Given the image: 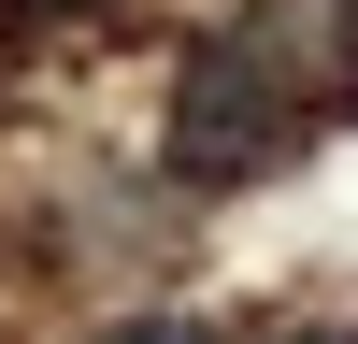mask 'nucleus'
Here are the masks:
<instances>
[{"instance_id": "nucleus-3", "label": "nucleus", "mask_w": 358, "mask_h": 344, "mask_svg": "<svg viewBox=\"0 0 358 344\" xmlns=\"http://www.w3.org/2000/svg\"><path fill=\"white\" fill-rule=\"evenodd\" d=\"M301 344H358V330H301Z\"/></svg>"}, {"instance_id": "nucleus-1", "label": "nucleus", "mask_w": 358, "mask_h": 344, "mask_svg": "<svg viewBox=\"0 0 358 344\" xmlns=\"http://www.w3.org/2000/svg\"><path fill=\"white\" fill-rule=\"evenodd\" d=\"M301 129H315V115H301V101H287V86L215 29V43H187V72H172L158 172H172V187H258V172L301 158Z\"/></svg>"}, {"instance_id": "nucleus-2", "label": "nucleus", "mask_w": 358, "mask_h": 344, "mask_svg": "<svg viewBox=\"0 0 358 344\" xmlns=\"http://www.w3.org/2000/svg\"><path fill=\"white\" fill-rule=\"evenodd\" d=\"M101 344H215L201 315H129V330H101Z\"/></svg>"}, {"instance_id": "nucleus-4", "label": "nucleus", "mask_w": 358, "mask_h": 344, "mask_svg": "<svg viewBox=\"0 0 358 344\" xmlns=\"http://www.w3.org/2000/svg\"><path fill=\"white\" fill-rule=\"evenodd\" d=\"M344 29H358V0H344Z\"/></svg>"}]
</instances>
